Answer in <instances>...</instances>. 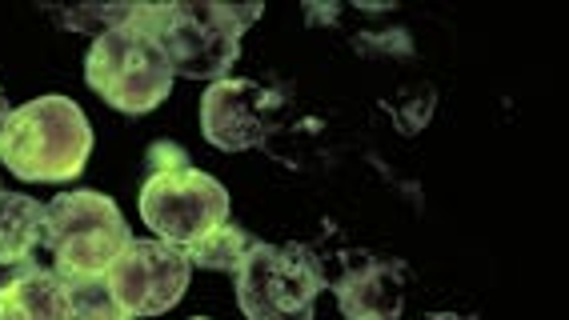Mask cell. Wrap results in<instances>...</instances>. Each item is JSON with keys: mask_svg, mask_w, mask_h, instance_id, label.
I'll return each mask as SVG.
<instances>
[{"mask_svg": "<svg viewBox=\"0 0 569 320\" xmlns=\"http://www.w3.org/2000/svg\"><path fill=\"white\" fill-rule=\"evenodd\" d=\"M92 152V124L69 97H37L12 109L0 129V164L32 184L81 177Z\"/></svg>", "mask_w": 569, "mask_h": 320, "instance_id": "cell-1", "label": "cell"}, {"mask_svg": "<svg viewBox=\"0 0 569 320\" xmlns=\"http://www.w3.org/2000/svg\"><path fill=\"white\" fill-rule=\"evenodd\" d=\"M261 4H137V20L161 40L169 52L173 77L189 80H224L241 57L244 29L261 20Z\"/></svg>", "mask_w": 569, "mask_h": 320, "instance_id": "cell-2", "label": "cell"}, {"mask_svg": "<svg viewBox=\"0 0 569 320\" xmlns=\"http://www.w3.org/2000/svg\"><path fill=\"white\" fill-rule=\"evenodd\" d=\"M84 80L97 97H104L112 109L129 112V117L153 112L173 92L169 52L137 20V4L129 9V20L112 24L92 40L89 57H84Z\"/></svg>", "mask_w": 569, "mask_h": 320, "instance_id": "cell-3", "label": "cell"}, {"mask_svg": "<svg viewBox=\"0 0 569 320\" xmlns=\"http://www.w3.org/2000/svg\"><path fill=\"white\" fill-rule=\"evenodd\" d=\"M129 224H124L117 200L97 189L61 192L44 204V249L57 260V277L64 284H97L112 269L129 244Z\"/></svg>", "mask_w": 569, "mask_h": 320, "instance_id": "cell-4", "label": "cell"}, {"mask_svg": "<svg viewBox=\"0 0 569 320\" xmlns=\"http://www.w3.org/2000/svg\"><path fill=\"white\" fill-rule=\"evenodd\" d=\"M329 289L326 260L309 244H257L237 269L244 320H317V297Z\"/></svg>", "mask_w": 569, "mask_h": 320, "instance_id": "cell-5", "label": "cell"}, {"mask_svg": "<svg viewBox=\"0 0 569 320\" xmlns=\"http://www.w3.org/2000/svg\"><path fill=\"white\" fill-rule=\"evenodd\" d=\"M141 220L164 244H193L221 220H229V192L201 169L153 172L141 189Z\"/></svg>", "mask_w": 569, "mask_h": 320, "instance_id": "cell-6", "label": "cell"}, {"mask_svg": "<svg viewBox=\"0 0 569 320\" xmlns=\"http://www.w3.org/2000/svg\"><path fill=\"white\" fill-rule=\"evenodd\" d=\"M193 264L177 244L164 240H129L104 272V289L129 317H161L184 297Z\"/></svg>", "mask_w": 569, "mask_h": 320, "instance_id": "cell-7", "label": "cell"}, {"mask_svg": "<svg viewBox=\"0 0 569 320\" xmlns=\"http://www.w3.org/2000/svg\"><path fill=\"white\" fill-rule=\"evenodd\" d=\"M277 109L281 97L257 80H213V89L201 97V132L224 152L253 149L264 140Z\"/></svg>", "mask_w": 569, "mask_h": 320, "instance_id": "cell-8", "label": "cell"}, {"mask_svg": "<svg viewBox=\"0 0 569 320\" xmlns=\"http://www.w3.org/2000/svg\"><path fill=\"white\" fill-rule=\"evenodd\" d=\"M329 289L337 292V304L346 320H397L406 304L409 269L397 257L377 252H346L341 269L326 272Z\"/></svg>", "mask_w": 569, "mask_h": 320, "instance_id": "cell-9", "label": "cell"}, {"mask_svg": "<svg viewBox=\"0 0 569 320\" xmlns=\"http://www.w3.org/2000/svg\"><path fill=\"white\" fill-rule=\"evenodd\" d=\"M72 289L52 269L24 264L0 284V320H69Z\"/></svg>", "mask_w": 569, "mask_h": 320, "instance_id": "cell-10", "label": "cell"}, {"mask_svg": "<svg viewBox=\"0 0 569 320\" xmlns=\"http://www.w3.org/2000/svg\"><path fill=\"white\" fill-rule=\"evenodd\" d=\"M44 240V204L24 192L0 189V269L24 264Z\"/></svg>", "mask_w": 569, "mask_h": 320, "instance_id": "cell-11", "label": "cell"}, {"mask_svg": "<svg viewBox=\"0 0 569 320\" xmlns=\"http://www.w3.org/2000/svg\"><path fill=\"white\" fill-rule=\"evenodd\" d=\"M261 240L249 237L241 224H229L221 220L217 229H209L204 237H197L193 244H184V260L197 264V269H213V272H237L244 264V257L257 249Z\"/></svg>", "mask_w": 569, "mask_h": 320, "instance_id": "cell-12", "label": "cell"}, {"mask_svg": "<svg viewBox=\"0 0 569 320\" xmlns=\"http://www.w3.org/2000/svg\"><path fill=\"white\" fill-rule=\"evenodd\" d=\"M69 289H72L69 320H132L129 312L112 300V292L104 289V280H97V284H69Z\"/></svg>", "mask_w": 569, "mask_h": 320, "instance_id": "cell-13", "label": "cell"}, {"mask_svg": "<svg viewBox=\"0 0 569 320\" xmlns=\"http://www.w3.org/2000/svg\"><path fill=\"white\" fill-rule=\"evenodd\" d=\"M144 160H149V177H153V172L189 169V152H184L181 144H173V140H157V144H149Z\"/></svg>", "mask_w": 569, "mask_h": 320, "instance_id": "cell-14", "label": "cell"}, {"mask_svg": "<svg viewBox=\"0 0 569 320\" xmlns=\"http://www.w3.org/2000/svg\"><path fill=\"white\" fill-rule=\"evenodd\" d=\"M9 97H4V89H0V129H4V120H9Z\"/></svg>", "mask_w": 569, "mask_h": 320, "instance_id": "cell-15", "label": "cell"}, {"mask_svg": "<svg viewBox=\"0 0 569 320\" xmlns=\"http://www.w3.org/2000/svg\"><path fill=\"white\" fill-rule=\"evenodd\" d=\"M193 320H209V317H193Z\"/></svg>", "mask_w": 569, "mask_h": 320, "instance_id": "cell-16", "label": "cell"}]
</instances>
